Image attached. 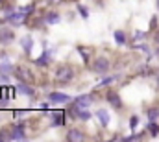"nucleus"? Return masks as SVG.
I'll return each instance as SVG.
<instances>
[{
	"instance_id": "obj_13",
	"label": "nucleus",
	"mask_w": 159,
	"mask_h": 142,
	"mask_svg": "<svg viewBox=\"0 0 159 142\" xmlns=\"http://www.w3.org/2000/svg\"><path fill=\"white\" fill-rule=\"evenodd\" d=\"M32 44H34V41H32V37H22L20 39V46H22V50L26 52V54H30V50H32Z\"/></svg>"
},
{
	"instance_id": "obj_16",
	"label": "nucleus",
	"mask_w": 159,
	"mask_h": 142,
	"mask_svg": "<svg viewBox=\"0 0 159 142\" xmlns=\"http://www.w3.org/2000/svg\"><path fill=\"white\" fill-rule=\"evenodd\" d=\"M0 94H2V100H9L11 98V87H0Z\"/></svg>"
},
{
	"instance_id": "obj_24",
	"label": "nucleus",
	"mask_w": 159,
	"mask_h": 142,
	"mask_svg": "<svg viewBox=\"0 0 159 142\" xmlns=\"http://www.w3.org/2000/svg\"><path fill=\"white\" fill-rule=\"evenodd\" d=\"M34 11V6H26V7H20L19 9V13H22V15H30Z\"/></svg>"
},
{
	"instance_id": "obj_19",
	"label": "nucleus",
	"mask_w": 159,
	"mask_h": 142,
	"mask_svg": "<svg viewBox=\"0 0 159 142\" xmlns=\"http://www.w3.org/2000/svg\"><path fill=\"white\" fill-rule=\"evenodd\" d=\"M78 118L80 120H89L91 118V113L85 111V109H78Z\"/></svg>"
},
{
	"instance_id": "obj_5",
	"label": "nucleus",
	"mask_w": 159,
	"mask_h": 142,
	"mask_svg": "<svg viewBox=\"0 0 159 142\" xmlns=\"http://www.w3.org/2000/svg\"><path fill=\"white\" fill-rule=\"evenodd\" d=\"M91 102H93V96H91V94H83V96L76 98V104H74V105L78 107V109H85V107L91 105Z\"/></svg>"
},
{
	"instance_id": "obj_28",
	"label": "nucleus",
	"mask_w": 159,
	"mask_h": 142,
	"mask_svg": "<svg viewBox=\"0 0 159 142\" xmlns=\"http://www.w3.org/2000/svg\"><path fill=\"white\" fill-rule=\"evenodd\" d=\"M50 2H54V4H57V2H61V0H50Z\"/></svg>"
},
{
	"instance_id": "obj_4",
	"label": "nucleus",
	"mask_w": 159,
	"mask_h": 142,
	"mask_svg": "<svg viewBox=\"0 0 159 142\" xmlns=\"http://www.w3.org/2000/svg\"><path fill=\"white\" fill-rule=\"evenodd\" d=\"M13 39H15L13 30H9V28H0V42H2V44H9V42H13Z\"/></svg>"
},
{
	"instance_id": "obj_22",
	"label": "nucleus",
	"mask_w": 159,
	"mask_h": 142,
	"mask_svg": "<svg viewBox=\"0 0 159 142\" xmlns=\"http://www.w3.org/2000/svg\"><path fill=\"white\" fill-rule=\"evenodd\" d=\"M148 118H150V120H156V118H159V109H157V107L148 111Z\"/></svg>"
},
{
	"instance_id": "obj_26",
	"label": "nucleus",
	"mask_w": 159,
	"mask_h": 142,
	"mask_svg": "<svg viewBox=\"0 0 159 142\" xmlns=\"http://www.w3.org/2000/svg\"><path fill=\"white\" fill-rule=\"evenodd\" d=\"M111 81H113V78H106V79L102 81V85H107V83H111Z\"/></svg>"
},
{
	"instance_id": "obj_6",
	"label": "nucleus",
	"mask_w": 159,
	"mask_h": 142,
	"mask_svg": "<svg viewBox=\"0 0 159 142\" xmlns=\"http://www.w3.org/2000/svg\"><path fill=\"white\" fill-rule=\"evenodd\" d=\"M78 52L83 55V61L89 63V61H91V55L94 54V48H93V46H78Z\"/></svg>"
},
{
	"instance_id": "obj_11",
	"label": "nucleus",
	"mask_w": 159,
	"mask_h": 142,
	"mask_svg": "<svg viewBox=\"0 0 159 142\" xmlns=\"http://www.w3.org/2000/svg\"><path fill=\"white\" fill-rule=\"evenodd\" d=\"M96 116L100 118V124H102V126H107V124H109V114H107L106 109H98V111H96Z\"/></svg>"
},
{
	"instance_id": "obj_9",
	"label": "nucleus",
	"mask_w": 159,
	"mask_h": 142,
	"mask_svg": "<svg viewBox=\"0 0 159 142\" xmlns=\"http://www.w3.org/2000/svg\"><path fill=\"white\" fill-rule=\"evenodd\" d=\"M17 91H19V92H22V94H26V96H30V98H35V91H34L32 87H28L24 81L17 87Z\"/></svg>"
},
{
	"instance_id": "obj_23",
	"label": "nucleus",
	"mask_w": 159,
	"mask_h": 142,
	"mask_svg": "<svg viewBox=\"0 0 159 142\" xmlns=\"http://www.w3.org/2000/svg\"><path fill=\"white\" fill-rule=\"evenodd\" d=\"M78 11H80V15H81L83 19H89V9H87L85 6H78Z\"/></svg>"
},
{
	"instance_id": "obj_21",
	"label": "nucleus",
	"mask_w": 159,
	"mask_h": 142,
	"mask_svg": "<svg viewBox=\"0 0 159 142\" xmlns=\"http://www.w3.org/2000/svg\"><path fill=\"white\" fill-rule=\"evenodd\" d=\"M115 41H117L119 44H124V42H126V35H124L122 32H115Z\"/></svg>"
},
{
	"instance_id": "obj_7",
	"label": "nucleus",
	"mask_w": 159,
	"mask_h": 142,
	"mask_svg": "<svg viewBox=\"0 0 159 142\" xmlns=\"http://www.w3.org/2000/svg\"><path fill=\"white\" fill-rule=\"evenodd\" d=\"M107 102L113 104V107H117V109L122 107V100H120V96L115 92V91H109V92H107Z\"/></svg>"
},
{
	"instance_id": "obj_27",
	"label": "nucleus",
	"mask_w": 159,
	"mask_h": 142,
	"mask_svg": "<svg viewBox=\"0 0 159 142\" xmlns=\"http://www.w3.org/2000/svg\"><path fill=\"white\" fill-rule=\"evenodd\" d=\"M143 37H144V33H139V32H137V33H135V41H139V39H143Z\"/></svg>"
},
{
	"instance_id": "obj_20",
	"label": "nucleus",
	"mask_w": 159,
	"mask_h": 142,
	"mask_svg": "<svg viewBox=\"0 0 159 142\" xmlns=\"http://www.w3.org/2000/svg\"><path fill=\"white\" fill-rule=\"evenodd\" d=\"M0 140H11V131L2 129V131H0Z\"/></svg>"
},
{
	"instance_id": "obj_14",
	"label": "nucleus",
	"mask_w": 159,
	"mask_h": 142,
	"mask_svg": "<svg viewBox=\"0 0 159 142\" xmlns=\"http://www.w3.org/2000/svg\"><path fill=\"white\" fill-rule=\"evenodd\" d=\"M26 137H24V131L20 129V127H13L11 129V140H24Z\"/></svg>"
},
{
	"instance_id": "obj_29",
	"label": "nucleus",
	"mask_w": 159,
	"mask_h": 142,
	"mask_svg": "<svg viewBox=\"0 0 159 142\" xmlns=\"http://www.w3.org/2000/svg\"><path fill=\"white\" fill-rule=\"evenodd\" d=\"M157 6H159V0H157Z\"/></svg>"
},
{
	"instance_id": "obj_8",
	"label": "nucleus",
	"mask_w": 159,
	"mask_h": 142,
	"mask_svg": "<svg viewBox=\"0 0 159 142\" xmlns=\"http://www.w3.org/2000/svg\"><path fill=\"white\" fill-rule=\"evenodd\" d=\"M67 140L69 142H80V140H83V135H81V131H78V129H70V131L67 133Z\"/></svg>"
},
{
	"instance_id": "obj_3",
	"label": "nucleus",
	"mask_w": 159,
	"mask_h": 142,
	"mask_svg": "<svg viewBox=\"0 0 159 142\" xmlns=\"http://www.w3.org/2000/svg\"><path fill=\"white\" fill-rule=\"evenodd\" d=\"M13 72H15V76H17L20 81H24V83H32V81H34V76H32V72L26 70L24 67H17Z\"/></svg>"
},
{
	"instance_id": "obj_10",
	"label": "nucleus",
	"mask_w": 159,
	"mask_h": 142,
	"mask_svg": "<svg viewBox=\"0 0 159 142\" xmlns=\"http://www.w3.org/2000/svg\"><path fill=\"white\" fill-rule=\"evenodd\" d=\"M50 102H70V96H69V94L52 92V94H50Z\"/></svg>"
},
{
	"instance_id": "obj_2",
	"label": "nucleus",
	"mask_w": 159,
	"mask_h": 142,
	"mask_svg": "<svg viewBox=\"0 0 159 142\" xmlns=\"http://www.w3.org/2000/svg\"><path fill=\"white\" fill-rule=\"evenodd\" d=\"M93 70L98 72V74H106V72L109 70V59H106V57H98V59H94V63H93Z\"/></svg>"
},
{
	"instance_id": "obj_25",
	"label": "nucleus",
	"mask_w": 159,
	"mask_h": 142,
	"mask_svg": "<svg viewBox=\"0 0 159 142\" xmlns=\"http://www.w3.org/2000/svg\"><path fill=\"white\" fill-rule=\"evenodd\" d=\"M137 122H139V116H131V120H129V127L135 131V127H137Z\"/></svg>"
},
{
	"instance_id": "obj_17",
	"label": "nucleus",
	"mask_w": 159,
	"mask_h": 142,
	"mask_svg": "<svg viewBox=\"0 0 159 142\" xmlns=\"http://www.w3.org/2000/svg\"><path fill=\"white\" fill-rule=\"evenodd\" d=\"M48 52H44L43 55H41L39 59H35V65H39V67H44V65H48Z\"/></svg>"
},
{
	"instance_id": "obj_18",
	"label": "nucleus",
	"mask_w": 159,
	"mask_h": 142,
	"mask_svg": "<svg viewBox=\"0 0 159 142\" xmlns=\"http://www.w3.org/2000/svg\"><path fill=\"white\" fill-rule=\"evenodd\" d=\"M148 133H150L152 137H156V135L159 133V126L156 124V122H154V120H152V124L148 126Z\"/></svg>"
},
{
	"instance_id": "obj_12",
	"label": "nucleus",
	"mask_w": 159,
	"mask_h": 142,
	"mask_svg": "<svg viewBox=\"0 0 159 142\" xmlns=\"http://www.w3.org/2000/svg\"><path fill=\"white\" fill-rule=\"evenodd\" d=\"M52 114H54V118H56V120L52 122V126H61V124L65 122V111H54Z\"/></svg>"
},
{
	"instance_id": "obj_15",
	"label": "nucleus",
	"mask_w": 159,
	"mask_h": 142,
	"mask_svg": "<svg viewBox=\"0 0 159 142\" xmlns=\"http://www.w3.org/2000/svg\"><path fill=\"white\" fill-rule=\"evenodd\" d=\"M44 19H46L48 24H57V22H59V17H57V13H54V11H52V13H46Z\"/></svg>"
},
{
	"instance_id": "obj_1",
	"label": "nucleus",
	"mask_w": 159,
	"mask_h": 142,
	"mask_svg": "<svg viewBox=\"0 0 159 142\" xmlns=\"http://www.w3.org/2000/svg\"><path fill=\"white\" fill-rule=\"evenodd\" d=\"M56 78H57L59 83H67V81H70L74 78V70L70 67H59L57 72H56Z\"/></svg>"
}]
</instances>
